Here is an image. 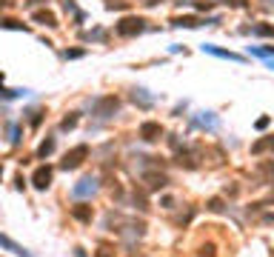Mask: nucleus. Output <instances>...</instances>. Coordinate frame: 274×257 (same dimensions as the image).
Returning a JSON list of instances; mask_svg holds the SVG:
<instances>
[{
  "label": "nucleus",
  "mask_w": 274,
  "mask_h": 257,
  "mask_svg": "<svg viewBox=\"0 0 274 257\" xmlns=\"http://www.w3.org/2000/svg\"><path fill=\"white\" fill-rule=\"evenodd\" d=\"M252 32H254V35H260V37H274V26H268V23H257Z\"/></svg>",
  "instance_id": "obj_16"
},
{
  "label": "nucleus",
  "mask_w": 274,
  "mask_h": 257,
  "mask_svg": "<svg viewBox=\"0 0 274 257\" xmlns=\"http://www.w3.org/2000/svg\"><path fill=\"white\" fill-rule=\"evenodd\" d=\"M0 246H3V249H6V251H12V254H15V257H32L29 251L23 249V246H17V243L12 240V237H6V235H0Z\"/></svg>",
  "instance_id": "obj_9"
},
{
  "label": "nucleus",
  "mask_w": 274,
  "mask_h": 257,
  "mask_svg": "<svg viewBox=\"0 0 274 257\" xmlns=\"http://www.w3.org/2000/svg\"><path fill=\"white\" fill-rule=\"evenodd\" d=\"M94 257H112V251H108V249H100V251H97Z\"/></svg>",
  "instance_id": "obj_26"
},
{
  "label": "nucleus",
  "mask_w": 274,
  "mask_h": 257,
  "mask_svg": "<svg viewBox=\"0 0 274 257\" xmlns=\"http://www.w3.org/2000/svg\"><path fill=\"white\" fill-rule=\"evenodd\" d=\"M268 123H271V117H260V120H257V128H266Z\"/></svg>",
  "instance_id": "obj_24"
},
{
  "label": "nucleus",
  "mask_w": 274,
  "mask_h": 257,
  "mask_svg": "<svg viewBox=\"0 0 274 257\" xmlns=\"http://www.w3.org/2000/svg\"><path fill=\"white\" fill-rule=\"evenodd\" d=\"M32 183H35V189H40V192L49 189V186H51V169H49V166H40V169L32 174Z\"/></svg>",
  "instance_id": "obj_7"
},
{
  "label": "nucleus",
  "mask_w": 274,
  "mask_h": 257,
  "mask_svg": "<svg viewBox=\"0 0 274 257\" xmlns=\"http://www.w3.org/2000/svg\"><path fill=\"white\" fill-rule=\"evenodd\" d=\"M266 151H274V135L260 137V140L252 143V155H266Z\"/></svg>",
  "instance_id": "obj_10"
},
{
  "label": "nucleus",
  "mask_w": 274,
  "mask_h": 257,
  "mask_svg": "<svg viewBox=\"0 0 274 257\" xmlns=\"http://www.w3.org/2000/svg\"><path fill=\"white\" fill-rule=\"evenodd\" d=\"M177 166H180V169H197V166H200V149L177 151Z\"/></svg>",
  "instance_id": "obj_5"
},
{
  "label": "nucleus",
  "mask_w": 274,
  "mask_h": 257,
  "mask_svg": "<svg viewBox=\"0 0 274 257\" xmlns=\"http://www.w3.org/2000/svg\"><path fill=\"white\" fill-rule=\"evenodd\" d=\"M143 3H149V6H154V3H157V0H143Z\"/></svg>",
  "instance_id": "obj_28"
},
{
  "label": "nucleus",
  "mask_w": 274,
  "mask_h": 257,
  "mask_svg": "<svg viewBox=\"0 0 274 257\" xmlns=\"http://www.w3.org/2000/svg\"><path fill=\"white\" fill-rule=\"evenodd\" d=\"M174 26H186V29H195V26H200V20L197 17H174Z\"/></svg>",
  "instance_id": "obj_17"
},
{
  "label": "nucleus",
  "mask_w": 274,
  "mask_h": 257,
  "mask_svg": "<svg viewBox=\"0 0 274 257\" xmlns=\"http://www.w3.org/2000/svg\"><path fill=\"white\" fill-rule=\"evenodd\" d=\"M231 6H243V0H229Z\"/></svg>",
  "instance_id": "obj_27"
},
{
  "label": "nucleus",
  "mask_w": 274,
  "mask_h": 257,
  "mask_svg": "<svg viewBox=\"0 0 274 257\" xmlns=\"http://www.w3.org/2000/svg\"><path fill=\"white\" fill-rule=\"evenodd\" d=\"M117 109H120V100H117L115 94H106V97L94 100V114H97V117H112Z\"/></svg>",
  "instance_id": "obj_3"
},
{
  "label": "nucleus",
  "mask_w": 274,
  "mask_h": 257,
  "mask_svg": "<svg viewBox=\"0 0 274 257\" xmlns=\"http://www.w3.org/2000/svg\"><path fill=\"white\" fill-rule=\"evenodd\" d=\"M40 3H46V0H26V6H29V9H35V6H40Z\"/></svg>",
  "instance_id": "obj_25"
},
{
  "label": "nucleus",
  "mask_w": 274,
  "mask_h": 257,
  "mask_svg": "<svg viewBox=\"0 0 274 257\" xmlns=\"http://www.w3.org/2000/svg\"><path fill=\"white\" fill-rule=\"evenodd\" d=\"M203 52H209V55H217V57H229V60H243L240 55H234V52H226V49H217V46H203Z\"/></svg>",
  "instance_id": "obj_14"
},
{
  "label": "nucleus",
  "mask_w": 274,
  "mask_h": 257,
  "mask_svg": "<svg viewBox=\"0 0 274 257\" xmlns=\"http://www.w3.org/2000/svg\"><path fill=\"white\" fill-rule=\"evenodd\" d=\"M72 217H74V220H80V223H92L94 212H92L89 203H77V206H72Z\"/></svg>",
  "instance_id": "obj_8"
},
{
  "label": "nucleus",
  "mask_w": 274,
  "mask_h": 257,
  "mask_svg": "<svg viewBox=\"0 0 274 257\" xmlns=\"http://www.w3.org/2000/svg\"><path fill=\"white\" fill-rule=\"evenodd\" d=\"M86 157H89V146H86V143H80V146H74V149L66 151L63 160H60V166H63V169H77Z\"/></svg>",
  "instance_id": "obj_2"
},
{
  "label": "nucleus",
  "mask_w": 274,
  "mask_h": 257,
  "mask_svg": "<svg viewBox=\"0 0 274 257\" xmlns=\"http://www.w3.org/2000/svg\"><path fill=\"white\" fill-rule=\"evenodd\" d=\"M143 183L149 192H160V189H166L169 186V177L163 171H143Z\"/></svg>",
  "instance_id": "obj_4"
},
{
  "label": "nucleus",
  "mask_w": 274,
  "mask_h": 257,
  "mask_svg": "<svg viewBox=\"0 0 274 257\" xmlns=\"http://www.w3.org/2000/svg\"><path fill=\"white\" fill-rule=\"evenodd\" d=\"M0 26H3V29H15V32H26V23L15 20V17H3V20H0Z\"/></svg>",
  "instance_id": "obj_15"
},
{
  "label": "nucleus",
  "mask_w": 274,
  "mask_h": 257,
  "mask_svg": "<svg viewBox=\"0 0 274 257\" xmlns=\"http://www.w3.org/2000/svg\"><path fill=\"white\" fill-rule=\"evenodd\" d=\"M51 151H54V140L49 137V140H43V143H40V149H37V155H40V157H46V155H51Z\"/></svg>",
  "instance_id": "obj_19"
},
{
  "label": "nucleus",
  "mask_w": 274,
  "mask_h": 257,
  "mask_svg": "<svg viewBox=\"0 0 274 257\" xmlns=\"http://www.w3.org/2000/svg\"><path fill=\"white\" fill-rule=\"evenodd\" d=\"M206 209H209V212H223V200H220V197H211L209 203H206Z\"/></svg>",
  "instance_id": "obj_20"
},
{
  "label": "nucleus",
  "mask_w": 274,
  "mask_h": 257,
  "mask_svg": "<svg viewBox=\"0 0 274 257\" xmlns=\"http://www.w3.org/2000/svg\"><path fill=\"white\" fill-rule=\"evenodd\" d=\"M66 57H72V60H74V57H83V49H72V52H66Z\"/></svg>",
  "instance_id": "obj_23"
},
{
  "label": "nucleus",
  "mask_w": 274,
  "mask_h": 257,
  "mask_svg": "<svg viewBox=\"0 0 274 257\" xmlns=\"http://www.w3.org/2000/svg\"><path fill=\"white\" fill-rule=\"evenodd\" d=\"M143 29H146V20H143V17H123V20L115 26V32H117L120 37H137L140 32H143Z\"/></svg>",
  "instance_id": "obj_1"
},
{
  "label": "nucleus",
  "mask_w": 274,
  "mask_h": 257,
  "mask_svg": "<svg viewBox=\"0 0 274 257\" xmlns=\"http://www.w3.org/2000/svg\"><path fill=\"white\" fill-rule=\"evenodd\" d=\"M197 257H214V246H203Z\"/></svg>",
  "instance_id": "obj_22"
},
{
  "label": "nucleus",
  "mask_w": 274,
  "mask_h": 257,
  "mask_svg": "<svg viewBox=\"0 0 274 257\" xmlns=\"http://www.w3.org/2000/svg\"><path fill=\"white\" fill-rule=\"evenodd\" d=\"M94 189H97V180H92V177H83V180H80V183L72 189V194H74V197H83V194H92Z\"/></svg>",
  "instance_id": "obj_11"
},
{
  "label": "nucleus",
  "mask_w": 274,
  "mask_h": 257,
  "mask_svg": "<svg viewBox=\"0 0 274 257\" xmlns=\"http://www.w3.org/2000/svg\"><path fill=\"white\" fill-rule=\"evenodd\" d=\"M32 20H35V23H40V26H49V29H54V26H58V17H54L51 12H46V9L35 12V14H32Z\"/></svg>",
  "instance_id": "obj_13"
},
{
  "label": "nucleus",
  "mask_w": 274,
  "mask_h": 257,
  "mask_svg": "<svg viewBox=\"0 0 274 257\" xmlns=\"http://www.w3.org/2000/svg\"><path fill=\"white\" fill-rule=\"evenodd\" d=\"M106 9H112V12H123V9H129V0H106Z\"/></svg>",
  "instance_id": "obj_18"
},
{
  "label": "nucleus",
  "mask_w": 274,
  "mask_h": 257,
  "mask_svg": "<svg viewBox=\"0 0 274 257\" xmlns=\"http://www.w3.org/2000/svg\"><path fill=\"white\" fill-rule=\"evenodd\" d=\"M140 137H143L146 143H154V140H160V137H163V126H160V123H154V120H146V123H140Z\"/></svg>",
  "instance_id": "obj_6"
},
{
  "label": "nucleus",
  "mask_w": 274,
  "mask_h": 257,
  "mask_svg": "<svg viewBox=\"0 0 274 257\" xmlns=\"http://www.w3.org/2000/svg\"><path fill=\"white\" fill-rule=\"evenodd\" d=\"M74 126H77V114H69V117H63V128H74Z\"/></svg>",
  "instance_id": "obj_21"
},
{
  "label": "nucleus",
  "mask_w": 274,
  "mask_h": 257,
  "mask_svg": "<svg viewBox=\"0 0 274 257\" xmlns=\"http://www.w3.org/2000/svg\"><path fill=\"white\" fill-rule=\"evenodd\" d=\"M257 174H260V183H274V160H263L257 166Z\"/></svg>",
  "instance_id": "obj_12"
}]
</instances>
